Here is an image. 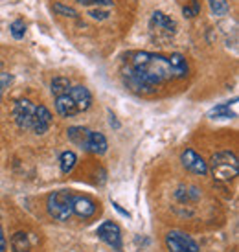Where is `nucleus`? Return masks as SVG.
I'll return each mask as SVG.
<instances>
[{
    "instance_id": "nucleus-3",
    "label": "nucleus",
    "mask_w": 239,
    "mask_h": 252,
    "mask_svg": "<svg viewBox=\"0 0 239 252\" xmlns=\"http://www.w3.org/2000/svg\"><path fill=\"white\" fill-rule=\"evenodd\" d=\"M239 171V164H238V157L230 151H221V153L213 155L211 158V175L215 181L221 182H228L232 181L234 177L238 175Z\"/></svg>"
},
{
    "instance_id": "nucleus-5",
    "label": "nucleus",
    "mask_w": 239,
    "mask_h": 252,
    "mask_svg": "<svg viewBox=\"0 0 239 252\" xmlns=\"http://www.w3.org/2000/svg\"><path fill=\"white\" fill-rule=\"evenodd\" d=\"M166 243H168L169 252H199V247L193 239L179 230H171L166 236Z\"/></svg>"
},
{
    "instance_id": "nucleus-4",
    "label": "nucleus",
    "mask_w": 239,
    "mask_h": 252,
    "mask_svg": "<svg viewBox=\"0 0 239 252\" xmlns=\"http://www.w3.org/2000/svg\"><path fill=\"white\" fill-rule=\"evenodd\" d=\"M72 203H74V193L68 189H59L54 191L48 197V214L57 221H68L72 217Z\"/></svg>"
},
{
    "instance_id": "nucleus-2",
    "label": "nucleus",
    "mask_w": 239,
    "mask_h": 252,
    "mask_svg": "<svg viewBox=\"0 0 239 252\" xmlns=\"http://www.w3.org/2000/svg\"><path fill=\"white\" fill-rule=\"evenodd\" d=\"M15 124L22 131H33L35 134L46 133L52 126V114L44 105H35L30 99H17L13 105Z\"/></svg>"
},
{
    "instance_id": "nucleus-18",
    "label": "nucleus",
    "mask_w": 239,
    "mask_h": 252,
    "mask_svg": "<svg viewBox=\"0 0 239 252\" xmlns=\"http://www.w3.org/2000/svg\"><path fill=\"white\" fill-rule=\"evenodd\" d=\"M210 116L211 118H234L236 111H230V103H221V105L211 109Z\"/></svg>"
},
{
    "instance_id": "nucleus-13",
    "label": "nucleus",
    "mask_w": 239,
    "mask_h": 252,
    "mask_svg": "<svg viewBox=\"0 0 239 252\" xmlns=\"http://www.w3.org/2000/svg\"><path fill=\"white\" fill-rule=\"evenodd\" d=\"M89 129H85V127H70L68 129V138H70V142H74V144H78L79 147H85V144H87V138H89Z\"/></svg>"
},
{
    "instance_id": "nucleus-17",
    "label": "nucleus",
    "mask_w": 239,
    "mask_h": 252,
    "mask_svg": "<svg viewBox=\"0 0 239 252\" xmlns=\"http://www.w3.org/2000/svg\"><path fill=\"white\" fill-rule=\"evenodd\" d=\"M11 249H13V252H30V243L24 232L15 234L11 239Z\"/></svg>"
},
{
    "instance_id": "nucleus-7",
    "label": "nucleus",
    "mask_w": 239,
    "mask_h": 252,
    "mask_svg": "<svg viewBox=\"0 0 239 252\" xmlns=\"http://www.w3.org/2000/svg\"><path fill=\"white\" fill-rule=\"evenodd\" d=\"M180 162L186 169H190L191 173H197V175H206L208 173V164L203 160V157H199L193 149H186L180 155Z\"/></svg>"
},
{
    "instance_id": "nucleus-23",
    "label": "nucleus",
    "mask_w": 239,
    "mask_h": 252,
    "mask_svg": "<svg viewBox=\"0 0 239 252\" xmlns=\"http://www.w3.org/2000/svg\"><path fill=\"white\" fill-rule=\"evenodd\" d=\"M197 13H199V4H197V2H193V6L184 7V15H186V17H195Z\"/></svg>"
},
{
    "instance_id": "nucleus-21",
    "label": "nucleus",
    "mask_w": 239,
    "mask_h": 252,
    "mask_svg": "<svg viewBox=\"0 0 239 252\" xmlns=\"http://www.w3.org/2000/svg\"><path fill=\"white\" fill-rule=\"evenodd\" d=\"M54 9H56L59 15H64V17H78L76 9H72V7H66V6H63V4H54Z\"/></svg>"
},
{
    "instance_id": "nucleus-11",
    "label": "nucleus",
    "mask_w": 239,
    "mask_h": 252,
    "mask_svg": "<svg viewBox=\"0 0 239 252\" xmlns=\"http://www.w3.org/2000/svg\"><path fill=\"white\" fill-rule=\"evenodd\" d=\"M85 149L94 155H103L107 151V138L101 133L90 131L89 138H87V144H85Z\"/></svg>"
},
{
    "instance_id": "nucleus-16",
    "label": "nucleus",
    "mask_w": 239,
    "mask_h": 252,
    "mask_svg": "<svg viewBox=\"0 0 239 252\" xmlns=\"http://www.w3.org/2000/svg\"><path fill=\"white\" fill-rule=\"evenodd\" d=\"M76 162H78V157L74 151H64L61 155V158H59V164H61V171L63 173H70L74 166H76Z\"/></svg>"
},
{
    "instance_id": "nucleus-9",
    "label": "nucleus",
    "mask_w": 239,
    "mask_h": 252,
    "mask_svg": "<svg viewBox=\"0 0 239 252\" xmlns=\"http://www.w3.org/2000/svg\"><path fill=\"white\" fill-rule=\"evenodd\" d=\"M72 212L76 214V216L87 217L94 216V212H96V203L89 199V197H83V195H74V203H72Z\"/></svg>"
},
{
    "instance_id": "nucleus-15",
    "label": "nucleus",
    "mask_w": 239,
    "mask_h": 252,
    "mask_svg": "<svg viewBox=\"0 0 239 252\" xmlns=\"http://www.w3.org/2000/svg\"><path fill=\"white\" fill-rule=\"evenodd\" d=\"M70 79L68 77H54V81H52V94H56V96H63L66 92L70 91Z\"/></svg>"
},
{
    "instance_id": "nucleus-20",
    "label": "nucleus",
    "mask_w": 239,
    "mask_h": 252,
    "mask_svg": "<svg viewBox=\"0 0 239 252\" xmlns=\"http://www.w3.org/2000/svg\"><path fill=\"white\" fill-rule=\"evenodd\" d=\"M9 32H11V35L15 39H22V37L26 35V24H24V21H21V19L13 21L11 26H9Z\"/></svg>"
},
{
    "instance_id": "nucleus-10",
    "label": "nucleus",
    "mask_w": 239,
    "mask_h": 252,
    "mask_svg": "<svg viewBox=\"0 0 239 252\" xmlns=\"http://www.w3.org/2000/svg\"><path fill=\"white\" fill-rule=\"evenodd\" d=\"M56 111L64 116V118H70V116H76L79 114L76 103L72 101V98L68 96V92L63 94V96H56Z\"/></svg>"
},
{
    "instance_id": "nucleus-6",
    "label": "nucleus",
    "mask_w": 239,
    "mask_h": 252,
    "mask_svg": "<svg viewBox=\"0 0 239 252\" xmlns=\"http://www.w3.org/2000/svg\"><path fill=\"white\" fill-rule=\"evenodd\" d=\"M98 238L101 241H105L109 247H113L116 251H121V232H120V226L113 221H105L98 226Z\"/></svg>"
},
{
    "instance_id": "nucleus-25",
    "label": "nucleus",
    "mask_w": 239,
    "mask_h": 252,
    "mask_svg": "<svg viewBox=\"0 0 239 252\" xmlns=\"http://www.w3.org/2000/svg\"><path fill=\"white\" fill-rule=\"evenodd\" d=\"M89 15H90L92 19H98V21H105V19H109V13H107V11H90Z\"/></svg>"
},
{
    "instance_id": "nucleus-8",
    "label": "nucleus",
    "mask_w": 239,
    "mask_h": 252,
    "mask_svg": "<svg viewBox=\"0 0 239 252\" xmlns=\"http://www.w3.org/2000/svg\"><path fill=\"white\" fill-rule=\"evenodd\" d=\"M68 96L72 98V101L76 103L78 107V112H83L87 111L92 103V94L90 91L83 87V85H78V87H70V91H68Z\"/></svg>"
},
{
    "instance_id": "nucleus-1",
    "label": "nucleus",
    "mask_w": 239,
    "mask_h": 252,
    "mask_svg": "<svg viewBox=\"0 0 239 252\" xmlns=\"http://www.w3.org/2000/svg\"><path fill=\"white\" fill-rule=\"evenodd\" d=\"M121 76L127 87L134 92H151L158 85L179 77L169 57L151 52L127 54L121 66Z\"/></svg>"
},
{
    "instance_id": "nucleus-14",
    "label": "nucleus",
    "mask_w": 239,
    "mask_h": 252,
    "mask_svg": "<svg viewBox=\"0 0 239 252\" xmlns=\"http://www.w3.org/2000/svg\"><path fill=\"white\" fill-rule=\"evenodd\" d=\"M169 61H171V66L175 68L177 76L179 77L188 76V63H186L184 56H180V54H171V56H169Z\"/></svg>"
},
{
    "instance_id": "nucleus-24",
    "label": "nucleus",
    "mask_w": 239,
    "mask_h": 252,
    "mask_svg": "<svg viewBox=\"0 0 239 252\" xmlns=\"http://www.w3.org/2000/svg\"><path fill=\"white\" fill-rule=\"evenodd\" d=\"M79 4H83V6H90V4H105V6H111L113 4V0H78Z\"/></svg>"
},
{
    "instance_id": "nucleus-12",
    "label": "nucleus",
    "mask_w": 239,
    "mask_h": 252,
    "mask_svg": "<svg viewBox=\"0 0 239 252\" xmlns=\"http://www.w3.org/2000/svg\"><path fill=\"white\" fill-rule=\"evenodd\" d=\"M151 26H156L158 30H164V32H169V33H173L177 30V22L168 17L166 13H162V11H155L153 17H151Z\"/></svg>"
},
{
    "instance_id": "nucleus-26",
    "label": "nucleus",
    "mask_w": 239,
    "mask_h": 252,
    "mask_svg": "<svg viewBox=\"0 0 239 252\" xmlns=\"http://www.w3.org/2000/svg\"><path fill=\"white\" fill-rule=\"evenodd\" d=\"M6 251V238H4V230H2V226H0V252Z\"/></svg>"
},
{
    "instance_id": "nucleus-22",
    "label": "nucleus",
    "mask_w": 239,
    "mask_h": 252,
    "mask_svg": "<svg viewBox=\"0 0 239 252\" xmlns=\"http://www.w3.org/2000/svg\"><path fill=\"white\" fill-rule=\"evenodd\" d=\"M11 81H13V76H11V74H0V98H2L4 91L11 85Z\"/></svg>"
},
{
    "instance_id": "nucleus-19",
    "label": "nucleus",
    "mask_w": 239,
    "mask_h": 252,
    "mask_svg": "<svg viewBox=\"0 0 239 252\" xmlns=\"http://www.w3.org/2000/svg\"><path fill=\"white\" fill-rule=\"evenodd\" d=\"M210 9L213 15L223 17L228 13V2L226 0H210Z\"/></svg>"
}]
</instances>
